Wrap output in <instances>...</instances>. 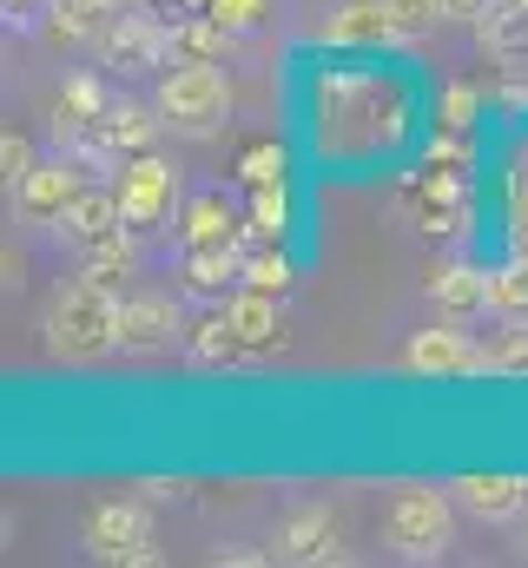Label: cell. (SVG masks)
I'll return each mask as SVG.
<instances>
[{
  "label": "cell",
  "mask_w": 528,
  "mask_h": 568,
  "mask_svg": "<svg viewBox=\"0 0 528 568\" xmlns=\"http://www.w3.org/2000/svg\"><path fill=\"white\" fill-rule=\"evenodd\" d=\"M185 7H212V0H185Z\"/></svg>",
  "instance_id": "27"
},
{
  "label": "cell",
  "mask_w": 528,
  "mask_h": 568,
  "mask_svg": "<svg viewBox=\"0 0 528 568\" xmlns=\"http://www.w3.org/2000/svg\"><path fill=\"white\" fill-rule=\"evenodd\" d=\"M489 0H443V20H476Z\"/></svg>",
  "instance_id": "25"
},
{
  "label": "cell",
  "mask_w": 528,
  "mask_h": 568,
  "mask_svg": "<svg viewBox=\"0 0 528 568\" xmlns=\"http://www.w3.org/2000/svg\"><path fill=\"white\" fill-rule=\"evenodd\" d=\"M436 291H443V304H489V284H469V272H443Z\"/></svg>",
  "instance_id": "21"
},
{
  "label": "cell",
  "mask_w": 528,
  "mask_h": 568,
  "mask_svg": "<svg viewBox=\"0 0 528 568\" xmlns=\"http://www.w3.org/2000/svg\"><path fill=\"white\" fill-rule=\"evenodd\" d=\"M449 489H456V503H463L476 523H522V509H528V483L509 476V469H469V476H456Z\"/></svg>",
  "instance_id": "9"
},
{
  "label": "cell",
  "mask_w": 528,
  "mask_h": 568,
  "mask_svg": "<svg viewBox=\"0 0 528 568\" xmlns=\"http://www.w3.org/2000/svg\"><path fill=\"white\" fill-rule=\"evenodd\" d=\"M264 13H271V0H212V7H205V20H212L219 33H245V27H258Z\"/></svg>",
  "instance_id": "17"
},
{
  "label": "cell",
  "mask_w": 528,
  "mask_h": 568,
  "mask_svg": "<svg viewBox=\"0 0 528 568\" xmlns=\"http://www.w3.org/2000/svg\"><path fill=\"white\" fill-rule=\"evenodd\" d=\"M7 7H27V0H7Z\"/></svg>",
  "instance_id": "28"
},
{
  "label": "cell",
  "mask_w": 528,
  "mask_h": 568,
  "mask_svg": "<svg viewBox=\"0 0 528 568\" xmlns=\"http://www.w3.org/2000/svg\"><path fill=\"white\" fill-rule=\"evenodd\" d=\"M225 239H232V212H225L219 199H192V205H185V252L225 245Z\"/></svg>",
  "instance_id": "16"
},
{
  "label": "cell",
  "mask_w": 528,
  "mask_h": 568,
  "mask_svg": "<svg viewBox=\"0 0 528 568\" xmlns=\"http://www.w3.org/2000/svg\"><path fill=\"white\" fill-rule=\"evenodd\" d=\"M271 556H277V562H344L351 549H344L337 516H331V509H317V503H304V509H291V516L277 523Z\"/></svg>",
  "instance_id": "7"
},
{
  "label": "cell",
  "mask_w": 528,
  "mask_h": 568,
  "mask_svg": "<svg viewBox=\"0 0 528 568\" xmlns=\"http://www.w3.org/2000/svg\"><path fill=\"white\" fill-rule=\"evenodd\" d=\"M489 304L522 311V304H528V272H502V278H489Z\"/></svg>",
  "instance_id": "22"
},
{
  "label": "cell",
  "mask_w": 528,
  "mask_h": 568,
  "mask_svg": "<svg viewBox=\"0 0 528 568\" xmlns=\"http://www.w3.org/2000/svg\"><path fill=\"white\" fill-rule=\"evenodd\" d=\"M120 192H100V185H87L73 205H67V219H60V232L73 239V245H100V239H113L120 232Z\"/></svg>",
  "instance_id": "12"
},
{
  "label": "cell",
  "mask_w": 528,
  "mask_h": 568,
  "mask_svg": "<svg viewBox=\"0 0 528 568\" xmlns=\"http://www.w3.org/2000/svg\"><path fill=\"white\" fill-rule=\"evenodd\" d=\"M219 317H225V331L238 337V351H271V344L284 337V311H277V291H252V284H245V291H238V297H232Z\"/></svg>",
  "instance_id": "10"
},
{
  "label": "cell",
  "mask_w": 528,
  "mask_h": 568,
  "mask_svg": "<svg viewBox=\"0 0 528 568\" xmlns=\"http://www.w3.org/2000/svg\"><path fill=\"white\" fill-rule=\"evenodd\" d=\"M384 7H390L396 33H423V27H436V20H443V0H384Z\"/></svg>",
  "instance_id": "19"
},
{
  "label": "cell",
  "mask_w": 528,
  "mask_h": 568,
  "mask_svg": "<svg viewBox=\"0 0 528 568\" xmlns=\"http://www.w3.org/2000/svg\"><path fill=\"white\" fill-rule=\"evenodd\" d=\"M33 165H40V159H33V145L20 140V133H7V140H0V172H7V185H20Z\"/></svg>",
  "instance_id": "20"
},
{
  "label": "cell",
  "mask_w": 528,
  "mask_h": 568,
  "mask_svg": "<svg viewBox=\"0 0 528 568\" xmlns=\"http://www.w3.org/2000/svg\"><path fill=\"white\" fill-rule=\"evenodd\" d=\"M245 179H252V185H277V152H271V145H258V152L245 159Z\"/></svg>",
  "instance_id": "23"
},
{
  "label": "cell",
  "mask_w": 528,
  "mask_h": 568,
  "mask_svg": "<svg viewBox=\"0 0 528 568\" xmlns=\"http://www.w3.org/2000/svg\"><path fill=\"white\" fill-rule=\"evenodd\" d=\"M185 278H192V291H225V278H245V265L225 252V245H199V252H185Z\"/></svg>",
  "instance_id": "15"
},
{
  "label": "cell",
  "mask_w": 528,
  "mask_h": 568,
  "mask_svg": "<svg viewBox=\"0 0 528 568\" xmlns=\"http://www.w3.org/2000/svg\"><path fill=\"white\" fill-rule=\"evenodd\" d=\"M179 331V311L172 297H126V317H120V344L126 351H152Z\"/></svg>",
  "instance_id": "13"
},
{
  "label": "cell",
  "mask_w": 528,
  "mask_h": 568,
  "mask_svg": "<svg viewBox=\"0 0 528 568\" xmlns=\"http://www.w3.org/2000/svg\"><path fill=\"white\" fill-rule=\"evenodd\" d=\"M179 496H185V483H179V476H172V483H165V476H152V483H145V503H179Z\"/></svg>",
  "instance_id": "24"
},
{
  "label": "cell",
  "mask_w": 528,
  "mask_h": 568,
  "mask_svg": "<svg viewBox=\"0 0 528 568\" xmlns=\"http://www.w3.org/2000/svg\"><path fill=\"white\" fill-rule=\"evenodd\" d=\"M522 7H528V0H522Z\"/></svg>",
  "instance_id": "29"
},
{
  "label": "cell",
  "mask_w": 528,
  "mask_h": 568,
  "mask_svg": "<svg viewBox=\"0 0 528 568\" xmlns=\"http://www.w3.org/2000/svg\"><path fill=\"white\" fill-rule=\"evenodd\" d=\"M245 284L252 291H291V265H284V252H258V258H245Z\"/></svg>",
  "instance_id": "18"
},
{
  "label": "cell",
  "mask_w": 528,
  "mask_h": 568,
  "mask_svg": "<svg viewBox=\"0 0 528 568\" xmlns=\"http://www.w3.org/2000/svg\"><path fill=\"white\" fill-rule=\"evenodd\" d=\"M390 7L384 0H344L331 20H324V40H390Z\"/></svg>",
  "instance_id": "14"
},
{
  "label": "cell",
  "mask_w": 528,
  "mask_h": 568,
  "mask_svg": "<svg viewBox=\"0 0 528 568\" xmlns=\"http://www.w3.org/2000/svg\"><path fill=\"white\" fill-rule=\"evenodd\" d=\"M87 192V179H80V165H67V159H40L20 185H13V205L33 219V225H60L67 219V205Z\"/></svg>",
  "instance_id": "8"
},
{
  "label": "cell",
  "mask_w": 528,
  "mask_h": 568,
  "mask_svg": "<svg viewBox=\"0 0 528 568\" xmlns=\"http://www.w3.org/2000/svg\"><path fill=\"white\" fill-rule=\"evenodd\" d=\"M456 489H429V483H409L396 489L390 509H384V542H390L396 562H443L449 542H456Z\"/></svg>",
  "instance_id": "2"
},
{
  "label": "cell",
  "mask_w": 528,
  "mask_h": 568,
  "mask_svg": "<svg viewBox=\"0 0 528 568\" xmlns=\"http://www.w3.org/2000/svg\"><path fill=\"white\" fill-rule=\"evenodd\" d=\"M403 364L416 377H476V371H489V351H476L469 331H456V324H429L403 344Z\"/></svg>",
  "instance_id": "6"
},
{
  "label": "cell",
  "mask_w": 528,
  "mask_h": 568,
  "mask_svg": "<svg viewBox=\"0 0 528 568\" xmlns=\"http://www.w3.org/2000/svg\"><path fill=\"white\" fill-rule=\"evenodd\" d=\"M476 33H483V47L502 67H528V7L522 0H489L476 13Z\"/></svg>",
  "instance_id": "11"
},
{
  "label": "cell",
  "mask_w": 528,
  "mask_h": 568,
  "mask_svg": "<svg viewBox=\"0 0 528 568\" xmlns=\"http://www.w3.org/2000/svg\"><path fill=\"white\" fill-rule=\"evenodd\" d=\"M522 556H528V509H522Z\"/></svg>",
  "instance_id": "26"
},
{
  "label": "cell",
  "mask_w": 528,
  "mask_h": 568,
  "mask_svg": "<svg viewBox=\"0 0 528 568\" xmlns=\"http://www.w3.org/2000/svg\"><path fill=\"white\" fill-rule=\"evenodd\" d=\"M87 549L100 562H159V549H152V509L145 503H100L87 516Z\"/></svg>",
  "instance_id": "5"
},
{
  "label": "cell",
  "mask_w": 528,
  "mask_h": 568,
  "mask_svg": "<svg viewBox=\"0 0 528 568\" xmlns=\"http://www.w3.org/2000/svg\"><path fill=\"white\" fill-rule=\"evenodd\" d=\"M159 120H165L172 133H185V140L225 133V120H232V87H225V73H219L212 60L172 67V73L159 80Z\"/></svg>",
  "instance_id": "3"
},
{
  "label": "cell",
  "mask_w": 528,
  "mask_h": 568,
  "mask_svg": "<svg viewBox=\"0 0 528 568\" xmlns=\"http://www.w3.org/2000/svg\"><path fill=\"white\" fill-rule=\"evenodd\" d=\"M120 317H126V297H113V284L100 278V272H87V278H73L53 297V311H47V351L53 357H100V351L120 344Z\"/></svg>",
  "instance_id": "1"
},
{
  "label": "cell",
  "mask_w": 528,
  "mask_h": 568,
  "mask_svg": "<svg viewBox=\"0 0 528 568\" xmlns=\"http://www.w3.org/2000/svg\"><path fill=\"white\" fill-rule=\"evenodd\" d=\"M120 212H126L132 232H145V225H159L165 212H172V199H179V165L172 159H159V152H132L126 165H120Z\"/></svg>",
  "instance_id": "4"
}]
</instances>
